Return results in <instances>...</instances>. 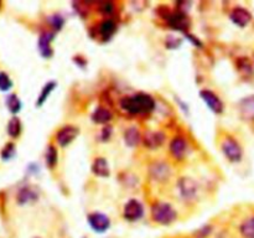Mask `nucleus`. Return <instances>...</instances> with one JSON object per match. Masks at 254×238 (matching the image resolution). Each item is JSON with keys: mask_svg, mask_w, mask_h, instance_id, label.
Listing matches in <instances>:
<instances>
[{"mask_svg": "<svg viewBox=\"0 0 254 238\" xmlns=\"http://www.w3.org/2000/svg\"><path fill=\"white\" fill-rule=\"evenodd\" d=\"M92 119H93L94 123L98 124H106L108 123L112 119V113L108 111V109L103 108V107H99L92 114Z\"/></svg>", "mask_w": 254, "mask_h": 238, "instance_id": "nucleus-18", "label": "nucleus"}, {"mask_svg": "<svg viewBox=\"0 0 254 238\" xmlns=\"http://www.w3.org/2000/svg\"><path fill=\"white\" fill-rule=\"evenodd\" d=\"M124 139H126V144L128 146H135L136 144L140 141V133L136 128L131 126V128L127 129L124 133Z\"/></svg>", "mask_w": 254, "mask_h": 238, "instance_id": "nucleus-20", "label": "nucleus"}, {"mask_svg": "<svg viewBox=\"0 0 254 238\" xmlns=\"http://www.w3.org/2000/svg\"><path fill=\"white\" fill-rule=\"evenodd\" d=\"M144 215V208L139 201L130 200L126 203L124 206V218L130 222H135V221L140 220Z\"/></svg>", "mask_w": 254, "mask_h": 238, "instance_id": "nucleus-6", "label": "nucleus"}, {"mask_svg": "<svg viewBox=\"0 0 254 238\" xmlns=\"http://www.w3.org/2000/svg\"><path fill=\"white\" fill-rule=\"evenodd\" d=\"M78 133H79L78 128L72 125H66L57 131L56 140L61 146H66L74 140V138L78 135Z\"/></svg>", "mask_w": 254, "mask_h": 238, "instance_id": "nucleus-10", "label": "nucleus"}, {"mask_svg": "<svg viewBox=\"0 0 254 238\" xmlns=\"http://www.w3.org/2000/svg\"><path fill=\"white\" fill-rule=\"evenodd\" d=\"M55 86H56V83H55V82H50V83H47L46 86L44 87V89H42V92H41V94H40L39 99H37V106H41V104L44 103L45 101H46L47 97L50 96V93L54 91Z\"/></svg>", "mask_w": 254, "mask_h": 238, "instance_id": "nucleus-24", "label": "nucleus"}, {"mask_svg": "<svg viewBox=\"0 0 254 238\" xmlns=\"http://www.w3.org/2000/svg\"><path fill=\"white\" fill-rule=\"evenodd\" d=\"M116 29L117 25L113 20H106V21L102 22L101 26H99V34H101V36L103 37L104 40H109L113 36L114 32H116Z\"/></svg>", "mask_w": 254, "mask_h": 238, "instance_id": "nucleus-19", "label": "nucleus"}, {"mask_svg": "<svg viewBox=\"0 0 254 238\" xmlns=\"http://www.w3.org/2000/svg\"><path fill=\"white\" fill-rule=\"evenodd\" d=\"M240 68H241V71H243L246 74H247V77L252 76V74H253V66H252V63L248 61V60L245 59V60H242V61H241Z\"/></svg>", "mask_w": 254, "mask_h": 238, "instance_id": "nucleus-27", "label": "nucleus"}, {"mask_svg": "<svg viewBox=\"0 0 254 238\" xmlns=\"http://www.w3.org/2000/svg\"><path fill=\"white\" fill-rule=\"evenodd\" d=\"M54 37V35L49 34V32H45L40 36L39 40V47L40 52L44 57H50L52 55V49H51V40Z\"/></svg>", "mask_w": 254, "mask_h": 238, "instance_id": "nucleus-16", "label": "nucleus"}, {"mask_svg": "<svg viewBox=\"0 0 254 238\" xmlns=\"http://www.w3.org/2000/svg\"><path fill=\"white\" fill-rule=\"evenodd\" d=\"M168 22L171 27L176 30H180V31H185L189 26V21L188 17L184 12H173V14L169 15L168 17Z\"/></svg>", "mask_w": 254, "mask_h": 238, "instance_id": "nucleus-12", "label": "nucleus"}, {"mask_svg": "<svg viewBox=\"0 0 254 238\" xmlns=\"http://www.w3.org/2000/svg\"><path fill=\"white\" fill-rule=\"evenodd\" d=\"M222 151L226 158L232 163H240L243 158V149L237 140L233 138H226L222 143Z\"/></svg>", "mask_w": 254, "mask_h": 238, "instance_id": "nucleus-3", "label": "nucleus"}, {"mask_svg": "<svg viewBox=\"0 0 254 238\" xmlns=\"http://www.w3.org/2000/svg\"><path fill=\"white\" fill-rule=\"evenodd\" d=\"M46 161H47V165L54 168L57 163V151L54 146H50L47 149V153H46Z\"/></svg>", "mask_w": 254, "mask_h": 238, "instance_id": "nucleus-25", "label": "nucleus"}, {"mask_svg": "<svg viewBox=\"0 0 254 238\" xmlns=\"http://www.w3.org/2000/svg\"><path fill=\"white\" fill-rule=\"evenodd\" d=\"M92 170L96 174L97 176H101V178H107L109 176V166L108 163L106 161V159L98 158L96 159V161L92 165Z\"/></svg>", "mask_w": 254, "mask_h": 238, "instance_id": "nucleus-17", "label": "nucleus"}, {"mask_svg": "<svg viewBox=\"0 0 254 238\" xmlns=\"http://www.w3.org/2000/svg\"><path fill=\"white\" fill-rule=\"evenodd\" d=\"M164 141H165V135L161 131H149V133L145 134V138H144V144L150 149L158 148Z\"/></svg>", "mask_w": 254, "mask_h": 238, "instance_id": "nucleus-14", "label": "nucleus"}, {"mask_svg": "<svg viewBox=\"0 0 254 238\" xmlns=\"http://www.w3.org/2000/svg\"><path fill=\"white\" fill-rule=\"evenodd\" d=\"M200 96H201V98L203 99V102L207 104V107L211 109V111L215 112V113H217V114L222 113L223 112L222 101H221V99L218 98V96H216L213 92L208 91V89H205V91L201 92Z\"/></svg>", "mask_w": 254, "mask_h": 238, "instance_id": "nucleus-11", "label": "nucleus"}, {"mask_svg": "<svg viewBox=\"0 0 254 238\" xmlns=\"http://www.w3.org/2000/svg\"><path fill=\"white\" fill-rule=\"evenodd\" d=\"M12 154H14V145H12V144H7V145L4 148V150H2L1 156L2 159L7 160V159L11 158Z\"/></svg>", "mask_w": 254, "mask_h": 238, "instance_id": "nucleus-29", "label": "nucleus"}, {"mask_svg": "<svg viewBox=\"0 0 254 238\" xmlns=\"http://www.w3.org/2000/svg\"><path fill=\"white\" fill-rule=\"evenodd\" d=\"M121 106L124 111L129 112V113L146 114L150 113L155 108V101L149 94L139 93L122 99Z\"/></svg>", "mask_w": 254, "mask_h": 238, "instance_id": "nucleus-1", "label": "nucleus"}, {"mask_svg": "<svg viewBox=\"0 0 254 238\" xmlns=\"http://www.w3.org/2000/svg\"><path fill=\"white\" fill-rule=\"evenodd\" d=\"M21 131V123L17 118H12L11 120L7 124V133L12 136V138H16L17 135Z\"/></svg>", "mask_w": 254, "mask_h": 238, "instance_id": "nucleus-22", "label": "nucleus"}, {"mask_svg": "<svg viewBox=\"0 0 254 238\" xmlns=\"http://www.w3.org/2000/svg\"><path fill=\"white\" fill-rule=\"evenodd\" d=\"M238 231L242 238H254V216L243 220L238 227Z\"/></svg>", "mask_w": 254, "mask_h": 238, "instance_id": "nucleus-15", "label": "nucleus"}, {"mask_svg": "<svg viewBox=\"0 0 254 238\" xmlns=\"http://www.w3.org/2000/svg\"><path fill=\"white\" fill-rule=\"evenodd\" d=\"M179 191L185 200H193L197 195V183L190 178H181L178 183Z\"/></svg>", "mask_w": 254, "mask_h": 238, "instance_id": "nucleus-5", "label": "nucleus"}, {"mask_svg": "<svg viewBox=\"0 0 254 238\" xmlns=\"http://www.w3.org/2000/svg\"><path fill=\"white\" fill-rule=\"evenodd\" d=\"M6 104H7V108L10 109L11 113H17V112L20 111V108H21V102H20V99L17 98L16 94H11V96L7 97Z\"/></svg>", "mask_w": 254, "mask_h": 238, "instance_id": "nucleus-23", "label": "nucleus"}, {"mask_svg": "<svg viewBox=\"0 0 254 238\" xmlns=\"http://www.w3.org/2000/svg\"><path fill=\"white\" fill-rule=\"evenodd\" d=\"M151 217L156 223L163 226H169L175 222L178 218V213L174 207L165 202H156L151 207Z\"/></svg>", "mask_w": 254, "mask_h": 238, "instance_id": "nucleus-2", "label": "nucleus"}, {"mask_svg": "<svg viewBox=\"0 0 254 238\" xmlns=\"http://www.w3.org/2000/svg\"><path fill=\"white\" fill-rule=\"evenodd\" d=\"M88 225L94 232L104 233L111 227V220L104 213L93 212L88 216Z\"/></svg>", "mask_w": 254, "mask_h": 238, "instance_id": "nucleus-4", "label": "nucleus"}, {"mask_svg": "<svg viewBox=\"0 0 254 238\" xmlns=\"http://www.w3.org/2000/svg\"><path fill=\"white\" fill-rule=\"evenodd\" d=\"M212 228L210 226H205V227L198 228V231H196V238H207V236L210 235Z\"/></svg>", "mask_w": 254, "mask_h": 238, "instance_id": "nucleus-28", "label": "nucleus"}, {"mask_svg": "<svg viewBox=\"0 0 254 238\" xmlns=\"http://www.w3.org/2000/svg\"><path fill=\"white\" fill-rule=\"evenodd\" d=\"M11 79L9 78V76H7L6 73L1 72V73H0V91H7V89L11 88Z\"/></svg>", "mask_w": 254, "mask_h": 238, "instance_id": "nucleus-26", "label": "nucleus"}, {"mask_svg": "<svg viewBox=\"0 0 254 238\" xmlns=\"http://www.w3.org/2000/svg\"><path fill=\"white\" fill-rule=\"evenodd\" d=\"M37 195L34 190L29 187H24L20 190V192L17 193V202L20 203H27L30 201L36 200Z\"/></svg>", "mask_w": 254, "mask_h": 238, "instance_id": "nucleus-21", "label": "nucleus"}, {"mask_svg": "<svg viewBox=\"0 0 254 238\" xmlns=\"http://www.w3.org/2000/svg\"><path fill=\"white\" fill-rule=\"evenodd\" d=\"M186 150H188V144H186L185 139L181 136H178L170 143V153L173 154L174 158L183 159L185 156Z\"/></svg>", "mask_w": 254, "mask_h": 238, "instance_id": "nucleus-13", "label": "nucleus"}, {"mask_svg": "<svg viewBox=\"0 0 254 238\" xmlns=\"http://www.w3.org/2000/svg\"><path fill=\"white\" fill-rule=\"evenodd\" d=\"M149 173L150 176L155 181L159 182H164V181L169 180L171 175V169L168 164L161 163V161H156V163L151 164L150 168H149Z\"/></svg>", "mask_w": 254, "mask_h": 238, "instance_id": "nucleus-7", "label": "nucleus"}, {"mask_svg": "<svg viewBox=\"0 0 254 238\" xmlns=\"http://www.w3.org/2000/svg\"><path fill=\"white\" fill-rule=\"evenodd\" d=\"M231 20H232L233 24H236L240 27H246L251 24L253 16L250 11H248L246 7L237 6L231 11Z\"/></svg>", "mask_w": 254, "mask_h": 238, "instance_id": "nucleus-9", "label": "nucleus"}, {"mask_svg": "<svg viewBox=\"0 0 254 238\" xmlns=\"http://www.w3.org/2000/svg\"><path fill=\"white\" fill-rule=\"evenodd\" d=\"M238 112L243 120L254 121V96H247L241 99Z\"/></svg>", "mask_w": 254, "mask_h": 238, "instance_id": "nucleus-8", "label": "nucleus"}]
</instances>
